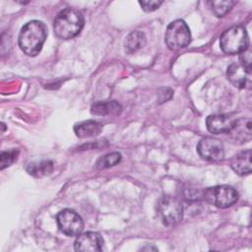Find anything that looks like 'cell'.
Wrapping results in <instances>:
<instances>
[{"label": "cell", "mask_w": 252, "mask_h": 252, "mask_svg": "<svg viewBox=\"0 0 252 252\" xmlns=\"http://www.w3.org/2000/svg\"><path fill=\"white\" fill-rule=\"evenodd\" d=\"M234 121L228 114H213L208 116L206 125L207 129L213 134H228Z\"/></svg>", "instance_id": "8fae6325"}, {"label": "cell", "mask_w": 252, "mask_h": 252, "mask_svg": "<svg viewBox=\"0 0 252 252\" xmlns=\"http://www.w3.org/2000/svg\"><path fill=\"white\" fill-rule=\"evenodd\" d=\"M209 4L211 6L213 13L217 17L220 18V17H223L224 15H226L231 10V8L235 4V2L230 1V0H225V1L219 0V1H211Z\"/></svg>", "instance_id": "d6986e66"}, {"label": "cell", "mask_w": 252, "mask_h": 252, "mask_svg": "<svg viewBox=\"0 0 252 252\" xmlns=\"http://www.w3.org/2000/svg\"><path fill=\"white\" fill-rule=\"evenodd\" d=\"M197 152L201 158L207 160L218 161L224 158V150L221 142L213 137L203 138L197 146Z\"/></svg>", "instance_id": "9c48e42d"}, {"label": "cell", "mask_w": 252, "mask_h": 252, "mask_svg": "<svg viewBox=\"0 0 252 252\" xmlns=\"http://www.w3.org/2000/svg\"><path fill=\"white\" fill-rule=\"evenodd\" d=\"M203 197L206 202L218 208L225 209L232 206L238 199L236 190L228 185H218L207 188Z\"/></svg>", "instance_id": "8992f818"}, {"label": "cell", "mask_w": 252, "mask_h": 252, "mask_svg": "<svg viewBox=\"0 0 252 252\" xmlns=\"http://www.w3.org/2000/svg\"><path fill=\"white\" fill-rule=\"evenodd\" d=\"M250 51L246 49L240 53L239 61L230 64L227 68V79L234 86L239 89L245 88L251 81V55Z\"/></svg>", "instance_id": "5b68a950"}, {"label": "cell", "mask_w": 252, "mask_h": 252, "mask_svg": "<svg viewBox=\"0 0 252 252\" xmlns=\"http://www.w3.org/2000/svg\"><path fill=\"white\" fill-rule=\"evenodd\" d=\"M54 165L51 160H41L30 163L26 170L27 172L34 177H43L49 175L53 171Z\"/></svg>", "instance_id": "e0dca14e"}, {"label": "cell", "mask_w": 252, "mask_h": 252, "mask_svg": "<svg viewBox=\"0 0 252 252\" xmlns=\"http://www.w3.org/2000/svg\"><path fill=\"white\" fill-rule=\"evenodd\" d=\"M230 166L239 175L249 174L251 172V151L246 150L233 156L230 159Z\"/></svg>", "instance_id": "4fadbf2b"}, {"label": "cell", "mask_w": 252, "mask_h": 252, "mask_svg": "<svg viewBox=\"0 0 252 252\" xmlns=\"http://www.w3.org/2000/svg\"><path fill=\"white\" fill-rule=\"evenodd\" d=\"M145 43H146V36L144 32L140 31L131 32L125 39V43H124L125 51L128 54L134 53L139 49H141L145 45Z\"/></svg>", "instance_id": "2e32d148"}, {"label": "cell", "mask_w": 252, "mask_h": 252, "mask_svg": "<svg viewBox=\"0 0 252 252\" xmlns=\"http://www.w3.org/2000/svg\"><path fill=\"white\" fill-rule=\"evenodd\" d=\"M102 124L94 120H86L77 123L74 126V132L79 138L94 137L100 134L102 131Z\"/></svg>", "instance_id": "5bb4252c"}, {"label": "cell", "mask_w": 252, "mask_h": 252, "mask_svg": "<svg viewBox=\"0 0 252 252\" xmlns=\"http://www.w3.org/2000/svg\"><path fill=\"white\" fill-rule=\"evenodd\" d=\"M140 6L142 9L146 12H153L159 8V6L162 4V1L158 0H148V1H139Z\"/></svg>", "instance_id": "44dd1931"}, {"label": "cell", "mask_w": 252, "mask_h": 252, "mask_svg": "<svg viewBox=\"0 0 252 252\" xmlns=\"http://www.w3.org/2000/svg\"><path fill=\"white\" fill-rule=\"evenodd\" d=\"M251 128H252V123L250 118H240L234 121L233 126L228 134H230L231 138L234 141L245 143L250 141L251 139V135H252Z\"/></svg>", "instance_id": "7c38bea8"}, {"label": "cell", "mask_w": 252, "mask_h": 252, "mask_svg": "<svg viewBox=\"0 0 252 252\" xmlns=\"http://www.w3.org/2000/svg\"><path fill=\"white\" fill-rule=\"evenodd\" d=\"M84 23V17L80 11L73 8H65L54 19V32L61 39H71L80 33Z\"/></svg>", "instance_id": "7a4b0ae2"}, {"label": "cell", "mask_w": 252, "mask_h": 252, "mask_svg": "<svg viewBox=\"0 0 252 252\" xmlns=\"http://www.w3.org/2000/svg\"><path fill=\"white\" fill-rule=\"evenodd\" d=\"M56 220L59 230L67 236H78L83 231V220L73 210H62L58 213Z\"/></svg>", "instance_id": "ba28073f"}, {"label": "cell", "mask_w": 252, "mask_h": 252, "mask_svg": "<svg viewBox=\"0 0 252 252\" xmlns=\"http://www.w3.org/2000/svg\"><path fill=\"white\" fill-rule=\"evenodd\" d=\"M47 36V29L44 23L33 20L27 23L19 34V46L28 56H36Z\"/></svg>", "instance_id": "6da1fadb"}, {"label": "cell", "mask_w": 252, "mask_h": 252, "mask_svg": "<svg viewBox=\"0 0 252 252\" xmlns=\"http://www.w3.org/2000/svg\"><path fill=\"white\" fill-rule=\"evenodd\" d=\"M18 155H19V151L15 150V149L10 150V151H6V152H2L1 156H0L1 169L3 170L4 168L10 166L17 159Z\"/></svg>", "instance_id": "ffe728a7"}, {"label": "cell", "mask_w": 252, "mask_h": 252, "mask_svg": "<svg viewBox=\"0 0 252 252\" xmlns=\"http://www.w3.org/2000/svg\"><path fill=\"white\" fill-rule=\"evenodd\" d=\"M103 246V239L98 232L88 231L80 233L75 240L74 248L76 251L95 252L101 251Z\"/></svg>", "instance_id": "30bf717a"}, {"label": "cell", "mask_w": 252, "mask_h": 252, "mask_svg": "<svg viewBox=\"0 0 252 252\" xmlns=\"http://www.w3.org/2000/svg\"><path fill=\"white\" fill-rule=\"evenodd\" d=\"M121 160V155L119 153H110L107 155H104L102 157H100L95 164L94 167L96 169H104V168H108L111 166H114L115 164H117L119 161Z\"/></svg>", "instance_id": "ac0fdd59"}, {"label": "cell", "mask_w": 252, "mask_h": 252, "mask_svg": "<svg viewBox=\"0 0 252 252\" xmlns=\"http://www.w3.org/2000/svg\"><path fill=\"white\" fill-rule=\"evenodd\" d=\"M122 110L121 105L115 100L108 101H96L91 107L92 114L106 116V115H118Z\"/></svg>", "instance_id": "9a60e30c"}, {"label": "cell", "mask_w": 252, "mask_h": 252, "mask_svg": "<svg viewBox=\"0 0 252 252\" xmlns=\"http://www.w3.org/2000/svg\"><path fill=\"white\" fill-rule=\"evenodd\" d=\"M158 217L165 226L178 224L183 218V205L173 196H163L158 203Z\"/></svg>", "instance_id": "277c9868"}, {"label": "cell", "mask_w": 252, "mask_h": 252, "mask_svg": "<svg viewBox=\"0 0 252 252\" xmlns=\"http://www.w3.org/2000/svg\"><path fill=\"white\" fill-rule=\"evenodd\" d=\"M221 50L227 54L242 53L249 46V36L242 26H234L222 32L220 37Z\"/></svg>", "instance_id": "3957f363"}, {"label": "cell", "mask_w": 252, "mask_h": 252, "mask_svg": "<svg viewBox=\"0 0 252 252\" xmlns=\"http://www.w3.org/2000/svg\"><path fill=\"white\" fill-rule=\"evenodd\" d=\"M190 41V30L183 20H175L167 26L165 32V43L170 49L176 50L184 48Z\"/></svg>", "instance_id": "52a82bcc"}]
</instances>
